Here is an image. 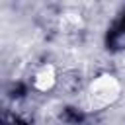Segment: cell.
<instances>
[{"label":"cell","instance_id":"3","mask_svg":"<svg viewBox=\"0 0 125 125\" xmlns=\"http://www.w3.org/2000/svg\"><path fill=\"white\" fill-rule=\"evenodd\" d=\"M82 27H84L82 14H78L74 10H66L59 16V29L62 33H78Z\"/></svg>","mask_w":125,"mask_h":125},{"label":"cell","instance_id":"2","mask_svg":"<svg viewBox=\"0 0 125 125\" xmlns=\"http://www.w3.org/2000/svg\"><path fill=\"white\" fill-rule=\"evenodd\" d=\"M57 80H59V74H57V68L55 64L51 62H41L35 70H33V76H31V84L37 92H51L55 86H57Z\"/></svg>","mask_w":125,"mask_h":125},{"label":"cell","instance_id":"1","mask_svg":"<svg viewBox=\"0 0 125 125\" xmlns=\"http://www.w3.org/2000/svg\"><path fill=\"white\" fill-rule=\"evenodd\" d=\"M121 98V82L111 72H102L86 86V105L90 111H102Z\"/></svg>","mask_w":125,"mask_h":125}]
</instances>
